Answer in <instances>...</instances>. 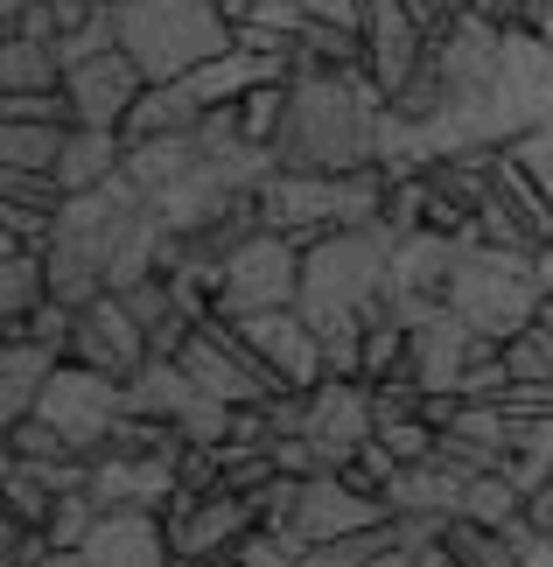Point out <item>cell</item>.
<instances>
[{
    "mask_svg": "<svg viewBox=\"0 0 553 567\" xmlns=\"http://www.w3.org/2000/svg\"><path fill=\"white\" fill-rule=\"evenodd\" d=\"M386 92L371 71H301L287 78V113L274 134V162L295 176H350L379 168V134H386Z\"/></svg>",
    "mask_w": 553,
    "mask_h": 567,
    "instance_id": "obj_1",
    "label": "cell"
},
{
    "mask_svg": "<svg viewBox=\"0 0 553 567\" xmlns=\"http://www.w3.org/2000/svg\"><path fill=\"white\" fill-rule=\"evenodd\" d=\"M392 280V231L371 217V225H344V231H322L301 246V295L295 309L308 322H329V316H365L371 301L386 295Z\"/></svg>",
    "mask_w": 553,
    "mask_h": 567,
    "instance_id": "obj_2",
    "label": "cell"
},
{
    "mask_svg": "<svg viewBox=\"0 0 553 567\" xmlns=\"http://www.w3.org/2000/svg\"><path fill=\"white\" fill-rule=\"evenodd\" d=\"M232 42L238 29L217 0H120V50L147 71V84L190 78Z\"/></svg>",
    "mask_w": 553,
    "mask_h": 567,
    "instance_id": "obj_3",
    "label": "cell"
},
{
    "mask_svg": "<svg viewBox=\"0 0 553 567\" xmlns=\"http://www.w3.org/2000/svg\"><path fill=\"white\" fill-rule=\"evenodd\" d=\"M449 309L470 322L477 337H491V343L519 337L525 322L540 316V274H533V252L462 238L455 274H449Z\"/></svg>",
    "mask_w": 553,
    "mask_h": 567,
    "instance_id": "obj_4",
    "label": "cell"
},
{
    "mask_svg": "<svg viewBox=\"0 0 553 567\" xmlns=\"http://www.w3.org/2000/svg\"><path fill=\"white\" fill-rule=\"evenodd\" d=\"M386 204V168H350V176H295V168H274L267 189H259V210L267 225L287 238H322L344 225H371Z\"/></svg>",
    "mask_w": 553,
    "mask_h": 567,
    "instance_id": "obj_5",
    "label": "cell"
},
{
    "mask_svg": "<svg viewBox=\"0 0 553 567\" xmlns=\"http://www.w3.org/2000/svg\"><path fill=\"white\" fill-rule=\"evenodd\" d=\"M546 113H553V42L533 29H504L498 78H491V141L512 147L540 134Z\"/></svg>",
    "mask_w": 553,
    "mask_h": 567,
    "instance_id": "obj_6",
    "label": "cell"
},
{
    "mask_svg": "<svg viewBox=\"0 0 553 567\" xmlns=\"http://www.w3.org/2000/svg\"><path fill=\"white\" fill-rule=\"evenodd\" d=\"M301 295V238L259 225L225 267H217V316H259L287 309Z\"/></svg>",
    "mask_w": 553,
    "mask_h": 567,
    "instance_id": "obj_7",
    "label": "cell"
},
{
    "mask_svg": "<svg viewBox=\"0 0 553 567\" xmlns=\"http://www.w3.org/2000/svg\"><path fill=\"white\" fill-rule=\"evenodd\" d=\"M35 413H42V421H57L63 434H71V449H78V455H99V442L113 434V421L126 413V379L99 372V364L63 358L57 372H50V385H42Z\"/></svg>",
    "mask_w": 553,
    "mask_h": 567,
    "instance_id": "obj_8",
    "label": "cell"
},
{
    "mask_svg": "<svg viewBox=\"0 0 553 567\" xmlns=\"http://www.w3.org/2000/svg\"><path fill=\"white\" fill-rule=\"evenodd\" d=\"M455 252H462V238L455 231H407V238H392V280H386V309L407 322L441 309L449 301V274H455Z\"/></svg>",
    "mask_w": 553,
    "mask_h": 567,
    "instance_id": "obj_9",
    "label": "cell"
},
{
    "mask_svg": "<svg viewBox=\"0 0 553 567\" xmlns=\"http://www.w3.org/2000/svg\"><path fill=\"white\" fill-rule=\"evenodd\" d=\"M63 358L99 364V372H113V379H134L154 351H147V330L134 322V309H126V301L105 288V295H92V301H78V322H71Z\"/></svg>",
    "mask_w": 553,
    "mask_h": 567,
    "instance_id": "obj_10",
    "label": "cell"
},
{
    "mask_svg": "<svg viewBox=\"0 0 553 567\" xmlns=\"http://www.w3.org/2000/svg\"><path fill=\"white\" fill-rule=\"evenodd\" d=\"M301 434H316V449H322V463L329 470H344L350 455H358L371 434H379V406H371V385L365 379H316L308 385V427Z\"/></svg>",
    "mask_w": 553,
    "mask_h": 567,
    "instance_id": "obj_11",
    "label": "cell"
},
{
    "mask_svg": "<svg viewBox=\"0 0 553 567\" xmlns=\"http://www.w3.org/2000/svg\"><path fill=\"white\" fill-rule=\"evenodd\" d=\"M175 560L168 518L147 505H99V526L84 533L78 567H162Z\"/></svg>",
    "mask_w": 553,
    "mask_h": 567,
    "instance_id": "obj_12",
    "label": "cell"
},
{
    "mask_svg": "<svg viewBox=\"0 0 553 567\" xmlns=\"http://www.w3.org/2000/svg\"><path fill=\"white\" fill-rule=\"evenodd\" d=\"M232 322L246 330V343L259 351V364H267L280 385H316V379H329L322 337H316V322H308L295 301H287V309H259V316H232Z\"/></svg>",
    "mask_w": 553,
    "mask_h": 567,
    "instance_id": "obj_13",
    "label": "cell"
},
{
    "mask_svg": "<svg viewBox=\"0 0 553 567\" xmlns=\"http://www.w3.org/2000/svg\"><path fill=\"white\" fill-rule=\"evenodd\" d=\"M386 512V497H371L358 491L344 470H316V476H301V497H295V533L308 539V547H322V539H344V533H358V526H379Z\"/></svg>",
    "mask_w": 553,
    "mask_h": 567,
    "instance_id": "obj_14",
    "label": "cell"
},
{
    "mask_svg": "<svg viewBox=\"0 0 553 567\" xmlns=\"http://www.w3.org/2000/svg\"><path fill=\"white\" fill-rule=\"evenodd\" d=\"M63 92L78 105V126H120L126 105L147 92V71L126 50H99V56H84V63L63 71Z\"/></svg>",
    "mask_w": 553,
    "mask_h": 567,
    "instance_id": "obj_15",
    "label": "cell"
},
{
    "mask_svg": "<svg viewBox=\"0 0 553 567\" xmlns=\"http://www.w3.org/2000/svg\"><path fill=\"white\" fill-rule=\"evenodd\" d=\"M470 351H477V330L449 309V301H441V309H428V316L407 330V372L428 385V392H455Z\"/></svg>",
    "mask_w": 553,
    "mask_h": 567,
    "instance_id": "obj_16",
    "label": "cell"
},
{
    "mask_svg": "<svg viewBox=\"0 0 553 567\" xmlns=\"http://www.w3.org/2000/svg\"><path fill=\"white\" fill-rule=\"evenodd\" d=\"M175 491H183V463L175 455H92V497L99 505L162 512Z\"/></svg>",
    "mask_w": 553,
    "mask_h": 567,
    "instance_id": "obj_17",
    "label": "cell"
},
{
    "mask_svg": "<svg viewBox=\"0 0 553 567\" xmlns=\"http://www.w3.org/2000/svg\"><path fill=\"white\" fill-rule=\"evenodd\" d=\"M57 364H63L57 343H42L29 330H8V337H0V413H8V421L35 413V400H42V385H50Z\"/></svg>",
    "mask_w": 553,
    "mask_h": 567,
    "instance_id": "obj_18",
    "label": "cell"
},
{
    "mask_svg": "<svg viewBox=\"0 0 553 567\" xmlns=\"http://www.w3.org/2000/svg\"><path fill=\"white\" fill-rule=\"evenodd\" d=\"M462 484L470 476L449 470L441 455H420V463H400L386 484V512H428V518H449L462 512Z\"/></svg>",
    "mask_w": 553,
    "mask_h": 567,
    "instance_id": "obj_19",
    "label": "cell"
},
{
    "mask_svg": "<svg viewBox=\"0 0 553 567\" xmlns=\"http://www.w3.org/2000/svg\"><path fill=\"white\" fill-rule=\"evenodd\" d=\"M211 105L190 92V78H168V84H147V92L126 105V120H120V134L126 141H154V134H196L204 126Z\"/></svg>",
    "mask_w": 553,
    "mask_h": 567,
    "instance_id": "obj_20",
    "label": "cell"
},
{
    "mask_svg": "<svg viewBox=\"0 0 553 567\" xmlns=\"http://www.w3.org/2000/svg\"><path fill=\"white\" fill-rule=\"evenodd\" d=\"M120 168H126V134H120V126H71L63 162H57V183H63V196H71V189L113 183Z\"/></svg>",
    "mask_w": 553,
    "mask_h": 567,
    "instance_id": "obj_21",
    "label": "cell"
},
{
    "mask_svg": "<svg viewBox=\"0 0 553 567\" xmlns=\"http://www.w3.org/2000/svg\"><path fill=\"white\" fill-rule=\"evenodd\" d=\"M196 392H204V385L190 379V364H183V358H162V351H154V358L141 364V372L126 379V413H154V421H183Z\"/></svg>",
    "mask_w": 553,
    "mask_h": 567,
    "instance_id": "obj_22",
    "label": "cell"
},
{
    "mask_svg": "<svg viewBox=\"0 0 553 567\" xmlns=\"http://www.w3.org/2000/svg\"><path fill=\"white\" fill-rule=\"evenodd\" d=\"M196 162H204V141H196V134H154V141H126V183H134L141 196H162L168 183H183Z\"/></svg>",
    "mask_w": 553,
    "mask_h": 567,
    "instance_id": "obj_23",
    "label": "cell"
},
{
    "mask_svg": "<svg viewBox=\"0 0 553 567\" xmlns=\"http://www.w3.org/2000/svg\"><path fill=\"white\" fill-rule=\"evenodd\" d=\"M42 301H50V259H42V246H8V267H0V330L29 322Z\"/></svg>",
    "mask_w": 553,
    "mask_h": 567,
    "instance_id": "obj_24",
    "label": "cell"
},
{
    "mask_svg": "<svg viewBox=\"0 0 553 567\" xmlns=\"http://www.w3.org/2000/svg\"><path fill=\"white\" fill-rule=\"evenodd\" d=\"M0 92H63V56H57V42L0 35Z\"/></svg>",
    "mask_w": 553,
    "mask_h": 567,
    "instance_id": "obj_25",
    "label": "cell"
},
{
    "mask_svg": "<svg viewBox=\"0 0 553 567\" xmlns=\"http://www.w3.org/2000/svg\"><path fill=\"white\" fill-rule=\"evenodd\" d=\"M63 141H71L63 120H0V168H50L57 176Z\"/></svg>",
    "mask_w": 553,
    "mask_h": 567,
    "instance_id": "obj_26",
    "label": "cell"
},
{
    "mask_svg": "<svg viewBox=\"0 0 553 567\" xmlns=\"http://www.w3.org/2000/svg\"><path fill=\"white\" fill-rule=\"evenodd\" d=\"M301 71H365V35L337 29V21H308L295 42V78Z\"/></svg>",
    "mask_w": 553,
    "mask_h": 567,
    "instance_id": "obj_27",
    "label": "cell"
},
{
    "mask_svg": "<svg viewBox=\"0 0 553 567\" xmlns=\"http://www.w3.org/2000/svg\"><path fill=\"white\" fill-rule=\"evenodd\" d=\"M441 539H449V560L455 567H519L512 533H504V526H483V518H470V512H455L449 526H441Z\"/></svg>",
    "mask_w": 553,
    "mask_h": 567,
    "instance_id": "obj_28",
    "label": "cell"
},
{
    "mask_svg": "<svg viewBox=\"0 0 553 567\" xmlns=\"http://www.w3.org/2000/svg\"><path fill=\"white\" fill-rule=\"evenodd\" d=\"M316 567H365V560H400V526L379 518V526H358L344 539H322V547H308Z\"/></svg>",
    "mask_w": 553,
    "mask_h": 567,
    "instance_id": "obj_29",
    "label": "cell"
},
{
    "mask_svg": "<svg viewBox=\"0 0 553 567\" xmlns=\"http://www.w3.org/2000/svg\"><path fill=\"white\" fill-rule=\"evenodd\" d=\"M462 512L483 518V526H512V518L525 512V491H519L504 470H483V476H470V484H462Z\"/></svg>",
    "mask_w": 553,
    "mask_h": 567,
    "instance_id": "obj_30",
    "label": "cell"
},
{
    "mask_svg": "<svg viewBox=\"0 0 553 567\" xmlns=\"http://www.w3.org/2000/svg\"><path fill=\"white\" fill-rule=\"evenodd\" d=\"M379 225H386L392 238H407V231H428V176H386Z\"/></svg>",
    "mask_w": 553,
    "mask_h": 567,
    "instance_id": "obj_31",
    "label": "cell"
},
{
    "mask_svg": "<svg viewBox=\"0 0 553 567\" xmlns=\"http://www.w3.org/2000/svg\"><path fill=\"white\" fill-rule=\"evenodd\" d=\"M113 295L126 301V309H134V322H141L147 337L162 330L168 316H190L183 301H175V288H168V274H147V280H134V288H113ZM147 351H154V343H147Z\"/></svg>",
    "mask_w": 553,
    "mask_h": 567,
    "instance_id": "obj_32",
    "label": "cell"
},
{
    "mask_svg": "<svg viewBox=\"0 0 553 567\" xmlns=\"http://www.w3.org/2000/svg\"><path fill=\"white\" fill-rule=\"evenodd\" d=\"M280 113H287V78H274V84H253V92L238 99V134H246V141H267V147H274V134H280Z\"/></svg>",
    "mask_w": 553,
    "mask_h": 567,
    "instance_id": "obj_33",
    "label": "cell"
},
{
    "mask_svg": "<svg viewBox=\"0 0 553 567\" xmlns=\"http://www.w3.org/2000/svg\"><path fill=\"white\" fill-rule=\"evenodd\" d=\"M504 372H512V379H533V385L553 379V337L540 330V322H525L519 337H504Z\"/></svg>",
    "mask_w": 553,
    "mask_h": 567,
    "instance_id": "obj_34",
    "label": "cell"
},
{
    "mask_svg": "<svg viewBox=\"0 0 553 567\" xmlns=\"http://www.w3.org/2000/svg\"><path fill=\"white\" fill-rule=\"evenodd\" d=\"M0 204H35V210H63V183L50 168H0Z\"/></svg>",
    "mask_w": 553,
    "mask_h": 567,
    "instance_id": "obj_35",
    "label": "cell"
},
{
    "mask_svg": "<svg viewBox=\"0 0 553 567\" xmlns=\"http://www.w3.org/2000/svg\"><path fill=\"white\" fill-rule=\"evenodd\" d=\"M0 120H63L78 126L71 92H0Z\"/></svg>",
    "mask_w": 553,
    "mask_h": 567,
    "instance_id": "obj_36",
    "label": "cell"
},
{
    "mask_svg": "<svg viewBox=\"0 0 553 567\" xmlns=\"http://www.w3.org/2000/svg\"><path fill=\"white\" fill-rule=\"evenodd\" d=\"M434 421H428V413H407V421H379V442L392 449V455H400V463H420V455H434Z\"/></svg>",
    "mask_w": 553,
    "mask_h": 567,
    "instance_id": "obj_37",
    "label": "cell"
},
{
    "mask_svg": "<svg viewBox=\"0 0 553 567\" xmlns=\"http://www.w3.org/2000/svg\"><path fill=\"white\" fill-rule=\"evenodd\" d=\"M392 470H400V455H392V449L379 442V434H371V442H365V449H358V455H350V463H344V476H350V484H358V491H371V497H386Z\"/></svg>",
    "mask_w": 553,
    "mask_h": 567,
    "instance_id": "obj_38",
    "label": "cell"
},
{
    "mask_svg": "<svg viewBox=\"0 0 553 567\" xmlns=\"http://www.w3.org/2000/svg\"><path fill=\"white\" fill-rule=\"evenodd\" d=\"M50 231H57V210L0 204V238H8V246H50Z\"/></svg>",
    "mask_w": 553,
    "mask_h": 567,
    "instance_id": "obj_39",
    "label": "cell"
},
{
    "mask_svg": "<svg viewBox=\"0 0 553 567\" xmlns=\"http://www.w3.org/2000/svg\"><path fill=\"white\" fill-rule=\"evenodd\" d=\"M512 449L546 455V463H553V413H519V421H512Z\"/></svg>",
    "mask_w": 553,
    "mask_h": 567,
    "instance_id": "obj_40",
    "label": "cell"
},
{
    "mask_svg": "<svg viewBox=\"0 0 553 567\" xmlns=\"http://www.w3.org/2000/svg\"><path fill=\"white\" fill-rule=\"evenodd\" d=\"M316 21H337V29H358L365 35V0H308Z\"/></svg>",
    "mask_w": 553,
    "mask_h": 567,
    "instance_id": "obj_41",
    "label": "cell"
},
{
    "mask_svg": "<svg viewBox=\"0 0 553 567\" xmlns=\"http://www.w3.org/2000/svg\"><path fill=\"white\" fill-rule=\"evenodd\" d=\"M525 518H533V526H546V533H553V476H546L540 491H525Z\"/></svg>",
    "mask_w": 553,
    "mask_h": 567,
    "instance_id": "obj_42",
    "label": "cell"
},
{
    "mask_svg": "<svg viewBox=\"0 0 553 567\" xmlns=\"http://www.w3.org/2000/svg\"><path fill=\"white\" fill-rule=\"evenodd\" d=\"M525 29L553 42V0H533V14H525Z\"/></svg>",
    "mask_w": 553,
    "mask_h": 567,
    "instance_id": "obj_43",
    "label": "cell"
},
{
    "mask_svg": "<svg viewBox=\"0 0 553 567\" xmlns=\"http://www.w3.org/2000/svg\"><path fill=\"white\" fill-rule=\"evenodd\" d=\"M533 274H540V295H553V238L533 252Z\"/></svg>",
    "mask_w": 553,
    "mask_h": 567,
    "instance_id": "obj_44",
    "label": "cell"
},
{
    "mask_svg": "<svg viewBox=\"0 0 553 567\" xmlns=\"http://www.w3.org/2000/svg\"><path fill=\"white\" fill-rule=\"evenodd\" d=\"M533 322H540V330L553 337V295H540V316H533Z\"/></svg>",
    "mask_w": 553,
    "mask_h": 567,
    "instance_id": "obj_45",
    "label": "cell"
},
{
    "mask_svg": "<svg viewBox=\"0 0 553 567\" xmlns=\"http://www.w3.org/2000/svg\"><path fill=\"white\" fill-rule=\"evenodd\" d=\"M533 141H546V147H553V113H546V126H540V134H533Z\"/></svg>",
    "mask_w": 553,
    "mask_h": 567,
    "instance_id": "obj_46",
    "label": "cell"
}]
</instances>
